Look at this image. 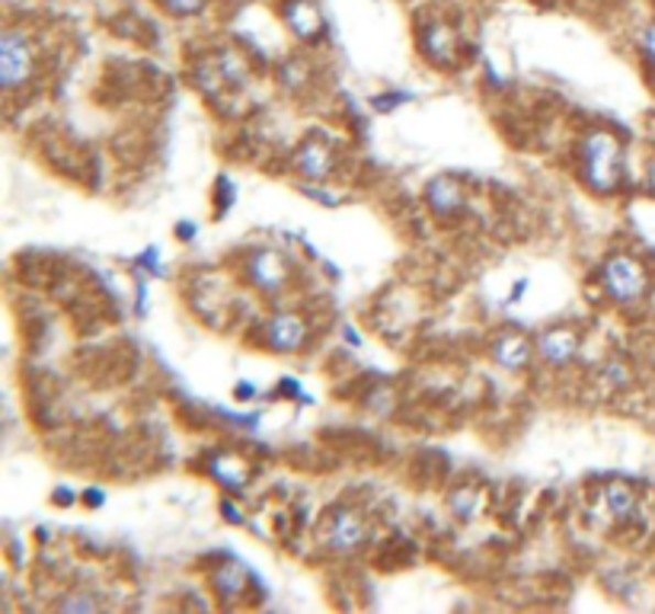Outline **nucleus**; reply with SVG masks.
<instances>
[{
  "label": "nucleus",
  "instance_id": "nucleus-21",
  "mask_svg": "<svg viewBox=\"0 0 655 614\" xmlns=\"http://www.w3.org/2000/svg\"><path fill=\"white\" fill-rule=\"evenodd\" d=\"M604 375H608V381H618V384H626V381H630V372L623 369L621 362H608Z\"/></svg>",
  "mask_w": 655,
  "mask_h": 614
},
{
  "label": "nucleus",
  "instance_id": "nucleus-6",
  "mask_svg": "<svg viewBox=\"0 0 655 614\" xmlns=\"http://www.w3.org/2000/svg\"><path fill=\"white\" fill-rule=\"evenodd\" d=\"M250 278H253V285H260L262 292H279L288 282V263L275 250H260L250 260Z\"/></svg>",
  "mask_w": 655,
  "mask_h": 614
},
{
  "label": "nucleus",
  "instance_id": "nucleus-17",
  "mask_svg": "<svg viewBox=\"0 0 655 614\" xmlns=\"http://www.w3.org/2000/svg\"><path fill=\"white\" fill-rule=\"evenodd\" d=\"M451 509H455V515H473V509H477V490H460V493H455L451 496Z\"/></svg>",
  "mask_w": 655,
  "mask_h": 614
},
{
  "label": "nucleus",
  "instance_id": "nucleus-13",
  "mask_svg": "<svg viewBox=\"0 0 655 614\" xmlns=\"http://www.w3.org/2000/svg\"><path fill=\"white\" fill-rule=\"evenodd\" d=\"M601 503H604V509L611 518H630L633 512H636V493L626 486V483H608L604 486V493H601Z\"/></svg>",
  "mask_w": 655,
  "mask_h": 614
},
{
  "label": "nucleus",
  "instance_id": "nucleus-22",
  "mask_svg": "<svg viewBox=\"0 0 655 614\" xmlns=\"http://www.w3.org/2000/svg\"><path fill=\"white\" fill-rule=\"evenodd\" d=\"M646 186H649V193L655 196V161L649 164V173H646Z\"/></svg>",
  "mask_w": 655,
  "mask_h": 614
},
{
  "label": "nucleus",
  "instance_id": "nucleus-24",
  "mask_svg": "<svg viewBox=\"0 0 655 614\" xmlns=\"http://www.w3.org/2000/svg\"><path fill=\"white\" fill-rule=\"evenodd\" d=\"M87 503H90V506H97V503H102V496H99V493H90V496H87Z\"/></svg>",
  "mask_w": 655,
  "mask_h": 614
},
{
  "label": "nucleus",
  "instance_id": "nucleus-14",
  "mask_svg": "<svg viewBox=\"0 0 655 614\" xmlns=\"http://www.w3.org/2000/svg\"><path fill=\"white\" fill-rule=\"evenodd\" d=\"M215 592L221 595V599H237L240 592H243V585H247V570L240 567V563H225L218 573H215Z\"/></svg>",
  "mask_w": 655,
  "mask_h": 614
},
{
  "label": "nucleus",
  "instance_id": "nucleus-10",
  "mask_svg": "<svg viewBox=\"0 0 655 614\" xmlns=\"http://www.w3.org/2000/svg\"><path fill=\"white\" fill-rule=\"evenodd\" d=\"M295 164L301 176H307V179H327L332 171V154L324 141H307V144H301Z\"/></svg>",
  "mask_w": 655,
  "mask_h": 614
},
{
  "label": "nucleus",
  "instance_id": "nucleus-23",
  "mask_svg": "<svg viewBox=\"0 0 655 614\" xmlns=\"http://www.w3.org/2000/svg\"><path fill=\"white\" fill-rule=\"evenodd\" d=\"M176 231H183V238L186 240L193 238V224H183V228H176Z\"/></svg>",
  "mask_w": 655,
  "mask_h": 614
},
{
  "label": "nucleus",
  "instance_id": "nucleus-9",
  "mask_svg": "<svg viewBox=\"0 0 655 614\" xmlns=\"http://www.w3.org/2000/svg\"><path fill=\"white\" fill-rule=\"evenodd\" d=\"M492 362L505 372H522L524 365L531 362V342L518 337V333H509L492 346Z\"/></svg>",
  "mask_w": 655,
  "mask_h": 614
},
{
  "label": "nucleus",
  "instance_id": "nucleus-4",
  "mask_svg": "<svg viewBox=\"0 0 655 614\" xmlns=\"http://www.w3.org/2000/svg\"><path fill=\"white\" fill-rule=\"evenodd\" d=\"M537 352L544 355L547 365L563 369V365H569V362L576 359V352H579V337H576L572 330H566V327H550V330L541 333Z\"/></svg>",
  "mask_w": 655,
  "mask_h": 614
},
{
  "label": "nucleus",
  "instance_id": "nucleus-1",
  "mask_svg": "<svg viewBox=\"0 0 655 614\" xmlns=\"http://www.w3.org/2000/svg\"><path fill=\"white\" fill-rule=\"evenodd\" d=\"M582 173L594 193L608 196L621 186L623 154L621 141L611 132H591L582 144Z\"/></svg>",
  "mask_w": 655,
  "mask_h": 614
},
{
  "label": "nucleus",
  "instance_id": "nucleus-18",
  "mask_svg": "<svg viewBox=\"0 0 655 614\" xmlns=\"http://www.w3.org/2000/svg\"><path fill=\"white\" fill-rule=\"evenodd\" d=\"M173 17H193L205 7V0H161Z\"/></svg>",
  "mask_w": 655,
  "mask_h": 614
},
{
  "label": "nucleus",
  "instance_id": "nucleus-5",
  "mask_svg": "<svg viewBox=\"0 0 655 614\" xmlns=\"http://www.w3.org/2000/svg\"><path fill=\"white\" fill-rule=\"evenodd\" d=\"M364 541V522H361L359 512L352 509H339L332 518H329V531H327V545L339 553H349Z\"/></svg>",
  "mask_w": 655,
  "mask_h": 614
},
{
  "label": "nucleus",
  "instance_id": "nucleus-7",
  "mask_svg": "<svg viewBox=\"0 0 655 614\" xmlns=\"http://www.w3.org/2000/svg\"><path fill=\"white\" fill-rule=\"evenodd\" d=\"M282 17L297 39H317L324 33V17L314 0H285Z\"/></svg>",
  "mask_w": 655,
  "mask_h": 614
},
{
  "label": "nucleus",
  "instance_id": "nucleus-20",
  "mask_svg": "<svg viewBox=\"0 0 655 614\" xmlns=\"http://www.w3.org/2000/svg\"><path fill=\"white\" fill-rule=\"evenodd\" d=\"M640 52H643V58L655 68V23L640 33Z\"/></svg>",
  "mask_w": 655,
  "mask_h": 614
},
{
  "label": "nucleus",
  "instance_id": "nucleus-3",
  "mask_svg": "<svg viewBox=\"0 0 655 614\" xmlns=\"http://www.w3.org/2000/svg\"><path fill=\"white\" fill-rule=\"evenodd\" d=\"M33 77V42L20 30H7L0 39V80L3 90L13 94Z\"/></svg>",
  "mask_w": 655,
  "mask_h": 614
},
{
  "label": "nucleus",
  "instance_id": "nucleus-11",
  "mask_svg": "<svg viewBox=\"0 0 655 614\" xmlns=\"http://www.w3.org/2000/svg\"><path fill=\"white\" fill-rule=\"evenodd\" d=\"M426 202L435 215H455V211L463 208V193H460V186L455 183V179L438 176V179H432V183H428Z\"/></svg>",
  "mask_w": 655,
  "mask_h": 614
},
{
  "label": "nucleus",
  "instance_id": "nucleus-8",
  "mask_svg": "<svg viewBox=\"0 0 655 614\" xmlns=\"http://www.w3.org/2000/svg\"><path fill=\"white\" fill-rule=\"evenodd\" d=\"M269 346L279 349V352H295L301 349V342L307 337V327L297 314H275L269 320Z\"/></svg>",
  "mask_w": 655,
  "mask_h": 614
},
{
  "label": "nucleus",
  "instance_id": "nucleus-16",
  "mask_svg": "<svg viewBox=\"0 0 655 614\" xmlns=\"http://www.w3.org/2000/svg\"><path fill=\"white\" fill-rule=\"evenodd\" d=\"M218 70H221V80L225 84H243L247 80V65L240 62V55L237 52H225L221 58H218Z\"/></svg>",
  "mask_w": 655,
  "mask_h": 614
},
{
  "label": "nucleus",
  "instance_id": "nucleus-2",
  "mask_svg": "<svg viewBox=\"0 0 655 614\" xmlns=\"http://www.w3.org/2000/svg\"><path fill=\"white\" fill-rule=\"evenodd\" d=\"M601 285H604L608 298H614L621 305H633L646 295L649 275L633 256H611L601 270Z\"/></svg>",
  "mask_w": 655,
  "mask_h": 614
},
{
  "label": "nucleus",
  "instance_id": "nucleus-12",
  "mask_svg": "<svg viewBox=\"0 0 655 614\" xmlns=\"http://www.w3.org/2000/svg\"><path fill=\"white\" fill-rule=\"evenodd\" d=\"M423 48L432 62L438 65H448L455 58V33L441 23H432L426 33H423Z\"/></svg>",
  "mask_w": 655,
  "mask_h": 614
},
{
  "label": "nucleus",
  "instance_id": "nucleus-19",
  "mask_svg": "<svg viewBox=\"0 0 655 614\" xmlns=\"http://www.w3.org/2000/svg\"><path fill=\"white\" fill-rule=\"evenodd\" d=\"M58 608H62V612H97L99 605L94 599H87V595H70V599H62V602H58Z\"/></svg>",
  "mask_w": 655,
  "mask_h": 614
},
{
  "label": "nucleus",
  "instance_id": "nucleus-15",
  "mask_svg": "<svg viewBox=\"0 0 655 614\" xmlns=\"http://www.w3.org/2000/svg\"><path fill=\"white\" fill-rule=\"evenodd\" d=\"M211 474L221 480V483H228V486H243L247 483V468H243V461H237V458H230V454H221V458H215L211 461Z\"/></svg>",
  "mask_w": 655,
  "mask_h": 614
}]
</instances>
